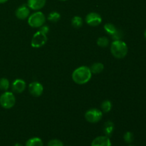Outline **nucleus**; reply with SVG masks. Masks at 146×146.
<instances>
[{
  "mask_svg": "<svg viewBox=\"0 0 146 146\" xmlns=\"http://www.w3.org/2000/svg\"><path fill=\"white\" fill-rule=\"evenodd\" d=\"M92 73L89 67L82 66L74 70L72 74V79L78 85L86 84L91 80Z\"/></svg>",
  "mask_w": 146,
  "mask_h": 146,
  "instance_id": "f257e3e1",
  "label": "nucleus"
},
{
  "mask_svg": "<svg viewBox=\"0 0 146 146\" xmlns=\"http://www.w3.org/2000/svg\"><path fill=\"white\" fill-rule=\"evenodd\" d=\"M128 48L127 44L121 40H115L111 45V52L116 58H123L128 54Z\"/></svg>",
  "mask_w": 146,
  "mask_h": 146,
  "instance_id": "f03ea898",
  "label": "nucleus"
},
{
  "mask_svg": "<svg viewBox=\"0 0 146 146\" xmlns=\"http://www.w3.org/2000/svg\"><path fill=\"white\" fill-rule=\"evenodd\" d=\"M46 18L41 11H36L28 17L29 25L33 28H39L44 24Z\"/></svg>",
  "mask_w": 146,
  "mask_h": 146,
  "instance_id": "7ed1b4c3",
  "label": "nucleus"
},
{
  "mask_svg": "<svg viewBox=\"0 0 146 146\" xmlns=\"http://www.w3.org/2000/svg\"><path fill=\"white\" fill-rule=\"evenodd\" d=\"M16 104V98L12 92L5 91L0 96V105L5 109L13 108Z\"/></svg>",
  "mask_w": 146,
  "mask_h": 146,
  "instance_id": "20e7f679",
  "label": "nucleus"
},
{
  "mask_svg": "<svg viewBox=\"0 0 146 146\" xmlns=\"http://www.w3.org/2000/svg\"><path fill=\"white\" fill-rule=\"evenodd\" d=\"M86 120L91 123H96L99 122L103 117V113L97 108H91L86 112Z\"/></svg>",
  "mask_w": 146,
  "mask_h": 146,
  "instance_id": "39448f33",
  "label": "nucleus"
},
{
  "mask_svg": "<svg viewBox=\"0 0 146 146\" xmlns=\"http://www.w3.org/2000/svg\"><path fill=\"white\" fill-rule=\"evenodd\" d=\"M47 41V36L46 34H43L41 31H38L31 39V46L34 48H40L46 44Z\"/></svg>",
  "mask_w": 146,
  "mask_h": 146,
  "instance_id": "423d86ee",
  "label": "nucleus"
},
{
  "mask_svg": "<svg viewBox=\"0 0 146 146\" xmlns=\"http://www.w3.org/2000/svg\"><path fill=\"white\" fill-rule=\"evenodd\" d=\"M86 22L91 27L99 26L102 22V18L101 15L96 12H91L86 17Z\"/></svg>",
  "mask_w": 146,
  "mask_h": 146,
  "instance_id": "0eeeda50",
  "label": "nucleus"
},
{
  "mask_svg": "<svg viewBox=\"0 0 146 146\" xmlns=\"http://www.w3.org/2000/svg\"><path fill=\"white\" fill-rule=\"evenodd\" d=\"M29 91L34 97H40L44 92V86L37 81H34L29 85Z\"/></svg>",
  "mask_w": 146,
  "mask_h": 146,
  "instance_id": "6e6552de",
  "label": "nucleus"
},
{
  "mask_svg": "<svg viewBox=\"0 0 146 146\" xmlns=\"http://www.w3.org/2000/svg\"><path fill=\"white\" fill-rule=\"evenodd\" d=\"M16 17L19 19L24 20L28 18L29 17L30 14V10L27 4H23V5L20 6L17 8L16 10Z\"/></svg>",
  "mask_w": 146,
  "mask_h": 146,
  "instance_id": "1a4fd4ad",
  "label": "nucleus"
},
{
  "mask_svg": "<svg viewBox=\"0 0 146 146\" xmlns=\"http://www.w3.org/2000/svg\"><path fill=\"white\" fill-rule=\"evenodd\" d=\"M91 146H112L109 137L101 135L94 138L91 143Z\"/></svg>",
  "mask_w": 146,
  "mask_h": 146,
  "instance_id": "9d476101",
  "label": "nucleus"
},
{
  "mask_svg": "<svg viewBox=\"0 0 146 146\" xmlns=\"http://www.w3.org/2000/svg\"><path fill=\"white\" fill-rule=\"evenodd\" d=\"M27 87V84L26 82L22 79H16L14 81L11 85V89H12L13 92L17 93V94H21V93L24 92V90L26 89Z\"/></svg>",
  "mask_w": 146,
  "mask_h": 146,
  "instance_id": "9b49d317",
  "label": "nucleus"
},
{
  "mask_svg": "<svg viewBox=\"0 0 146 146\" xmlns=\"http://www.w3.org/2000/svg\"><path fill=\"white\" fill-rule=\"evenodd\" d=\"M46 0H28L27 6L31 9L37 11L40 10L45 6Z\"/></svg>",
  "mask_w": 146,
  "mask_h": 146,
  "instance_id": "f8f14e48",
  "label": "nucleus"
},
{
  "mask_svg": "<svg viewBox=\"0 0 146 146\" xmlns=\"http://www.w3.org/2000/svg\"><path fill=\"white\" fill-rule=\"evenodd\" d=\"M114 131V124L111 121H108L104 123V132L105 135L108 137H111Z\"/></svg>",
  "mask_w": 146,
  "mask_h": 146,
  "instance_id": "ddd939ff",
  "label": "nucleus"
},
{
  "mask_svg": "<svg viewBox=\"0 0 146 146\" xmlns=\"http://www.w3.org/2000/svg\"><path fill=\"white\" fill-rule=\"evenodd\" d=\"M26 146H44V143L40 138L34 137L27 141Z\"/></svg>",
  "mask_w": 146,
  "mask_h": 146,
  "instance_id": "4468645a",
  "label": "nucleus"
},
{
  "mask_svg": "<svg viewBox=\"0 0 146 146\" xmlns=\"http://www.w3.org/2000/svg\"><path fill=\"white\" fill-rule=\"evenodd\" d=\"M90 69H91V71L92 74H98L104 71V64H101V63L100 62L94 63V64H93L92 66L90 67Z\"/></svg>",
  "mask_w": 146,
  "mask_h": 146,
  "instance_id": "2eb2a0df",
  "label": "nucleus"
},
{
  "mask_svg": "<svg viewBox=\"0 0 146 146\" xmlns=\"http://www.w3.org/2000/svg\"><path fill=\"white\" fill-rule=\"evenodd\" d=\"M104 30H105V31L107 34H109V35H111L112 36H113L117 32V31L118 29L113 24L107 23V24H106L104 25Z\"/></svg>",
  "mask_w": 146,
  "mask_h": 146,
  "instance_id": "dca6fc26",
  "label": "nucleus"
},
{
  "mask_svg": "<svg viewBox=\"0 0 146 146\" xmlns=\"http://www.w3.org/2000/svg\"><path fill=\"white\" fill-rule=\"evenodd\" d=\"M83 24H84V21H83L82 18L78 16H75L71 20V24L76 29L81 28L83 26Z\"/></svg>",
  "mask_w": 146,
  "mask_h": 146,
  "instance_id": "f3484780",
  "label": "nucleus"
},
{
  "mask_svg": "<svg viewBox=\"0 0 146 146\" xmlns=\"http://www.w3.org/2000/svg\"><path fill=\"white\" fill-rule=\"evenodd\" d=\"M101 109L104 113H108L112 108V103L109 100H105L101 103Z\"/></svg>",
  "mask_w": 146,
  "mask_h": 146,
  "instance_id": "a211bd4d",
  "label": "nucleus"
},
{
  "mask_svg": "<svg viewBox=\"0 0 146 146\" xmlns=\"http://www.w3.org/2000/svg\"><path fill=\"white\" fill-rule=\"evenodd\" d=\"M9 88V81L6 78H0V90L7 91Z\"/></svg>",
  "mask_w": 146,
  "mask_h": 146,
  "instance_id": "6ab92c4d",
  "label": "nucleus"
},
{
  "mask_svg": "<svg viewBox=\"0 0 146 146\" xmlns=\"http://www.w3.org/2000/svg\"><path fill=\"white\" fill-rule=\"evenodd\" d=\"M97 44L98 46H99L100 47H102V48H106L108 46L109 44V40L107 37L106 36H102L99 37L97 40Z\"/></svg>",
  "mask_w": 146,
  "mask_h": 146,
  "instance_id": "aec40b11",
  "label": "nucleus"
},
{
  "mask_svg": "<svg viewBox=\"0 0 146 146\" xmlns=\"http://www.w3.org/2000/svg\"><path fill=\"white\" fill-rule=\"evenodd\" d=\"M61 19V15L56 11H52L48 16V19L53 23L57 22Z\"/></svg>",
  "mask_w": 146,
  "mask_h": 146,
  "instance_id": "412c9836",
  "label": "nucleus"
},
{
  "mask_svg": "<svg viewBox=\"0 0 146 146\" xmlns=\"http://www.w3.org/2000/svg\"><path fill=\"white\" fill-rule=\"evenodd\" d=\"M123 139L127 143H131L133 141L134 139V135L133 134V133L128 131V132L125 133L123 135Z\"/></svg>",
  "mask_w": 146,
  "mask_h": 146,
  "instance_id": "4be33fe9",
  "label": "nucleus"
},
{
  "mask_svg": "<svg viewBox=\"0 0 146 146\" xmlns=\"http://www.w3.org/2000/svg\"><path fill=\"white\" fill-rule=\"evenodd\" d=\"M47 146H64V143L58 139H52L48 141Z\"/></svg>",
  "mask_w": 146,
  "mask_h": 146,
  "instance_id": "5701e85b",
  "label": "nucleus"
},
{
  "mask_svg": "<svg viewBox=\"0 0 146 146\" xmlns=\"http://www.w3.org/2000/svg\"><path fill=\"white\" fill-rule=\"evenodd\" d=\"M39 28L40 29H39V30H38V31H41V32L43 33V34H46H46H48V31H49V28H48V26L43 25V26H41V27H39Z\"/></svg>",
  "mask_w": 146,
  "mask_h": 146,
  "instance_id": "b1692460",
  "label": "nucleus"
},
{
  "mask_svg": "<svg viewBox=\"0 0 146 146\" xmlns=\"http://www.w3.org/2000/svg\"><path fill=\"white\" fill-rule=\"evenodd\" d=\"M8 0H0V4H4V3H6Z\"/></svg>",
  "mask_w": 146,
  "mask_h": 146,
  "instance_id": "393cba45",
  "label": "nucleus"
},
{
  "mask_svg": "<svg viewBox=\"0 0 146 146\" xmlns=\"http://www.w3.org/2000/svg\"><path fill=\"white\" fill-rule=\"evenodd\" d=\"M14 146H23V145H21V144H20V143H16Z\"/></svg>",
  "mask_w": 146,
  "mask_h": 146,
  "instance_id": "a878e982",
  "label": "nucleus"
},
{
  "mask_svg": "<svg viewBox=\"0 0 146 146\" xmlns=\"http://www.w3.org/2000/svg\"><path fill=\"white\" fill-rule=\"evenodd\" d=\"M144 36H145V38H146V29L145 30V32H144Z\"/></svg>",
  "mask_w": 146,
  "mask_h": 146,
  "instance_id": "bb28decb",
  "label": "nucleus"
},
{
  "mask_svg": "<svg viewBox=\"0 0 146 146\" xmlns=\"http://www.w3.org/2000/svg\"><path fill=\"white\" fill-rule=\"evenodd\" d=\"M60 1H66V0H60Z\"/></svg>",
  "mask_w": 146,
  "mask_h": 146,
  "instance_id": "cd10ccee",
  "label": "nucleus"
},
{
  "mask_svg": "<svg viewBox=\"0 0 146 146\" xmlns=\"http://www.w3.org/2000/svg\"><path fill=\"white\" fill-rule=\"evenodd\" d=\"M129 146H134V145H129Z\"/></svg>",
  "mask_w": 146,
  "mask_h": 146,
  "instance_id": "c85d7f7f",
  "label": "nucleus"
}]
</instances>
